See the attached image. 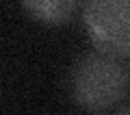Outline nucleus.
<instances>
[{"label": "nucleus", "mask_w": 130, "mask_h": 115, "mask_svg": "<svg viewBox=\"0 0 130 115\" xmlns=\"http://www.w3.org/2000/svg\"><path fill=\"white\" fill-rule=\"evenodd\" d=\"M128 91L130 72L111 52H87L70 72V96L87 111H106L126 98Z\"/></svg>", "instance_id": "1"}, {"label": "nucleus", "mask_w": 130, "mask_h": 115, "mask_svg": "<svg viewBox=\"0 0 130 115\" xmlns=\"http://www.w3.org/2000/svg\"><path fill=\"white\" fill-rule=\"evenodd\" d=\"M85 26L100 50L130 56V0H87Z\"/></svg>", "instance_id": "2"}, {"label": "nucleus", "mask_w": 130, "mask_h": 115, "mask_svg": "<svg viewBox=\"0 0 130 115\" xmlns=\"http://www.w3.org/2000/svg\"><path fill=\"white\" fill-rule=\"evenodd\" d=\"M78 0H22V7L30 18L43 24H61L70 20Z\"/></svg>", "instance_id": "3"}, {"label": "nucleus", "mask_w": 130, "mask_h": 115, "mask_svg": "<svg viewBox=\"0 0 130 115\" xmlns=\"http://www.w3.org/2000/svg\"><path fill=\"white\" fill-rule=\"evenodd\" d=\"M121 111H124V113H130V106H124Z\"/></svg>", "instance_id": "4"}]
</instances>
